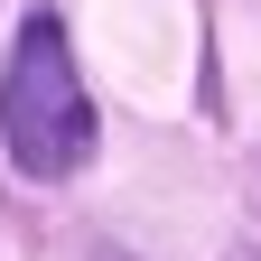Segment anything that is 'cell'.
<instances>
[{
    "label": "cell",
    "mask_w": 261,
    "mask_h": 261,
    "mask_svg": "<svg viewBox=\"0 0 261 261\" xmlns=\"http://www.w3.org/2000/svg\"><path fill=\"white\" fill-rule=\"evenodd\" d=\"M0 140L28 177H75L93 159V103L75 84V47L47 10L19 19V47L0 65Z\"/></svg>",
    "instance_id": "1"
}]
</instances>
